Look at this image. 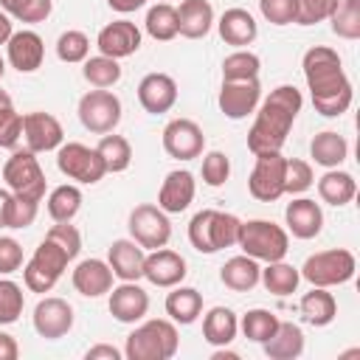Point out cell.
Returning <instances> with one entry per match:
<instances>
[{
	"label": "cell",
	"instance_id": "cell-1",
	"mask_svg": "<svg viewBox=\"0 0 360 360\" xmlns=\"http://www.w3.org/2000/svg\"><path fill=\"white\" fill-rule=\"evenodd\" d=\"M301 68H304V79H307L315 112H321L323 118H338L352 107V98H354L352 82L335 48L312 45L304 53Z\"/></svg>",
	"mask_w": 360,
	"mask_h": 360
},
{
	"label": "cell",
	"instance_id": "cell-2",
	"mask_svg": "<svg viewBox=\"0 0 360 360\" xmlns=\"http://www.w3.org/2000/svg\"><path fill=\"white\" fill-rule=\"evenodd\" d=\"M301 107H304V96L295 84L273 87L270 96L262 98L256 107V118H253V127L248 132V149L253 155L281 152Z\"/></svg>",
	"mask_w": 360,
	"mask_h": 360
},
{
	"label": "cell",
	"instance_id": "cell-3",
	"mask_svg": "<svg viewBox=\"0 0 360 360\" xmlns=\"http://www.w3.org/2000/svg\"><path fill=\"white\" fill-rule=\"evenodd\" d=\"M180 349V335L174 321L152 318L138 321V326L127 335L124 357L127 360H172Z\"/></svg>",
	"mask_w": 360,
	"mask_h": 360
},
{
	"label": "cell",
	"instance_id": "cell-4",
	"mask_svg": "<svg viewBox=\"0 0 360 360\" xmlns=\"http://www.w3.org/2000/svg\"><path fill=\"white\" fill-rule=\"evenodd\" d=\"M239 225H242V219L228 214V211L202 208L188 222V242L200 253H217L222 248H233L236 245Z\"/></svg>",
	"mask_w": 360,
	"mask_h": 360
},
{
	"label": "cell",
	"instance_id": "cell-5",
	"mask_svg": "<svg viewBox=\"0 0 360 360\" xmlns=\"http://www.w3.org/2000/svg\"><path fill=\"white\" fill-rule=\"evenodd\" d=\"M236 248L256 262H278L290 250V233L273 219H248L239 225Z\"/></svg>",
	"mask_w": 360,
	"mask_h": 360
},
{
	"label": "cell",
	"instance_id": "cell-6",
	"mask_svg": "<svg viewBox=\"0 0 360 360\" xmlns=\"http://www.w3.org/2000/svg\"><path fill=\"white\" fill-rule=\"evenodd\" d=\"M354 270H357V259L352 250L329 248V250H318V253L307 256V262L301 264L298 273L312 287H340L354 278Z\"/></svg>",
	"mask_w": 360,
	"mask_h": 360
},
{
	"label": "cell",
	"instance_id": "cell-7",
	"mask_svg": "<svg viewBox=\"0 0 360 360\" xmlns=\"http://www.w3.org/2000/svg\"><path fill=\"white\" fill-rule=\"evenodd\" d=\"M3 180L14 197L31 200V202L45 200L48 180H45V172L31 149H11V158L3 166Z\"/></svg>",
	"mask_w": 360,
	"mask_h": 360
},
{
	"label": "cell",
	"instance_id": "cell-8",
	"mask_svg": "<svg viewBox=\"0 0 360 360\" xmlns=\"http://www.w3.org/2000/svg\"><path fill=\"white\" fill-rule=\"evenodd\" d=\"M70 256L53 245L51 239H42L37 245V250L31 253L28 262H22V281L31 292H51L53 284L62 278V273L68 270Z\"/></svg>",
	"mask_w": 360,
	"mask_h": 360
},
{
	"label": "cell",
	"instance_id": "cell-9",
	"mask_svg": "<svg viewBox=\"0 0 360 360\" xmlns=\"http://www.w3.org/2000/svg\"><path fill=\"white\" fill-rule=\"evenodd\" d=\"M56 166L68 180L82 183V186H93L107 174L104 160L96 152V146H84L79 141H68L56 149Z\"/></svg>",
	"mask_w": 360,
	"mask_h": 360
},
{
	"label": "cell",
	"instance_id": "cell-10",
	"mask_svg": "<svg viewBox=\"0 0 360 360\" xmlns=\"http://www.w3.org/2000/svg\"><path fill=\"white\" fill-rule=\"evenodd\" d=\"M127 228H129V239H135L143 250L163 248V245H169V239H172L169 214H166L160 205H152V202L135 205V208L129 211Z\"/></svg>",
	"mask_w": 360,
	"mask_h": 360
},
{
	"label": "cell",
	"instance_id": "cell-11",
	"mask_svg": "<svg viewBox=\"0 0 360 360\" xmlns=\"http://www.w3.org/2000/svg\"><path fill=\"white\" fill-rule=\"evenodd\" d=\"M79 121L87 132L93 135H107L118 127L121 121V98L112 90H90L79 98Z\"/></svg>",
	"mask_w": 360,
	"mask_h": 360
},
{
	"label": "cell",
	"instance_id": "cell-12",
	"mask_svg": "<svg viewBox=\"0 0 360 360\" xmlns=\"http://www.w3.org/2000/svg\"><path fill=\"white\" fill-rule=\"evenodd\" d=\"M253 158H256V163H253L250 177H248V191L259 202H276L278 197H284L287 158L281 152H262Z\"/></svg>",
	"mask_w": 360,
	"mask_h": 360
},
{
	"label": "cell",
	"instance_id": "cell-13",
	"mask_svg": "<svg viewBox=\"0 0 360 360\" xmlns=\"http://www.w3.org/2000/svg\"><path fill=\"white\" fill-rule=\"evenodd\" d=\"M163 149L169 158L174 160H194L202 155L205 149V135H202V127L191 118H172L166 127H163Z\"/></svg>",
	"mask_w": 360,
	"mask_h": 360
},
{
	"label": "cell",
	"instance_id": "cell-14",
	"mask_svg": "<svg viewBox=\"0 0 360 360\" xmlns=\"http://www.w3.org/2000/svg\"><path fill=\"white\" fill-rule=\"evenodd\" d=\"M22 138H25V149H31L34 155L56 152L65 143V129H62L56 115L42 112V110H31L22 115Z\"/></svg>",
	"mask_w": 360,
	"mask_h": 360
},
{
	"label": "cell",
	"instance_id": "cell-15",
	"mask_svg": "<svg viewBox=\"0 0 360 360\" xmlns=\"http://www.w3.org/2000/svg\"><path fill=\"white\" fill-rule=\"evenodd\" d=\"M34 329L39 338L45 340H59L73 329V307L65 298L56 295H45L37 307H34Z\"/></svg>",
	"mask_w": 360,
	"mask_h": 360
},
{
	"label": "cell",
	"instance_id": "cell-16",
	"mask_svg": "<svg viewBox=\"0 0 360 360\" xmlns=\"http://www.w3.org/2000/svg\"><path fill=\"white\" fill-rule=\"evenodd\" d=\"M259 101H262V84H259V79L222 82L219 96H217V104H219L222 115L231 118V121H242L250 112H256Z\"/></svg>",
	"mask_w": 360,
	"mask_h": 360
},
{
	"label": "cell",
	"instance_id": "cell-17",
	"mask_svg": "<svg viewBox=\"0 0 360 360\" xmlns=\"http://www.w3.org/2000/svg\"><path fill=\"white\" fill-rule=\"evenodd\" d=\"M186 273H188L186 259H183L177 250L166 248V245L149 250L146 259H143V278H146L149 284H155V287H169V290H172V287L183 284Z\"/></svg>",
	"mask_w": 360,
	"mask_h": 360
},
{
	"label": "cell",
	"instance_id": "cell-18",
	"mask_svg": "<svg viewBox=\"0 0 360 360\" xmlns=\"http://www.w3.org/2000/svg\"><path fill=\"white\" fill-rule=\"evenodd\" d=\"M96 45H98V53H104V56L127 59V56L138 53V48H141V28L127 17L112 20L98 31Z\"/></svg>",
	"mask_w": 360,
	"mask_h": 360
},
{
	"label": "cell",
	"instance_id": "cell-19",
	"mask_svg": "<svg viewBox=\"0 0 360 360\" xmlns=\"http://www.w3.org/2000/svg\"><path fill=\"white\" fill-rule=\"evenodd\" d=\"M42 59H45V42L37 31L31 28H22V31H14L6 42V62L20 70V73H34L42 68Z\"/></svg>",
	"mask_w": 360,
	"mask_h": 360
},
{
	"label": "cell",
	"instance_id": "cell-20",
	"mask_svg": "<svg viewBox=\"0 0 360 360\" xmlns=\"http://www.w3.org/2000/svg\"><path fill=\"white\" fill-rule=\"evenodd\" d=\"M107 307L118 323H138L149 312V292L138 287V281H121L118 287L110 290Z\"/></svg>",
	"mask_w": 360,
	"mask_h": 360
},
{
	"label": "cell",
	"instance_id": "cell-21",
	"mask_svg": "<svg viewBox=\"0 0 360 360\" xmlns=\"http://www.w3.org/2000/svg\"><path fill=\"white\" fill-rule=\"evenodd\" d=\"M138 101L146 112L163 115L177 104V82L169 73H146L138 82Z\"/></svg>",
	"mask_w": 360,
	"mask_h": 360
},
{
	"label": "cell",
	"instance_id": "cell-22",
	"mask_svg": "<svg viewBox=\"0 0 360 360\" xmlns=\"http://www.w3.org/2000/svg\"><path fill=\"white\" fill-rule=\"evenodd\" d=\"M197 194V180L188 169H174L163 177L160 191H158V205L166 214H180L194 202Z\"/></svg>",
	"mask_w": 360,
	"mask_h": 360
},
{
	"label": "cell",
	"instance_id": "cell-23",
	"mask_svg": "<svg viewBox=\"0 0 360 360\" xmlns=\"http://www.w3.org/2000/svg\"><path fill=\"white\" fill-rule=\"evenodd\" d=\"M284 222H287V233H292L295 239H315L323 228L321 202L309 197H295L284 208Z\"/></svg>",
	"mask_w": 360,
	"mask_h": 360
},
{
	"label": "cell",
	"instance_id": "cell-24",
	"mask_svg": "<svg viewBox=\"0 0 360 360\" xmlns=\"http://www.w3.org/2000/svg\"><path fill=\"white\" fill-rule=\"evenodd\" d=\"M143 259H146V250L135 239H115L107 248V264H110L112 276L121 281L143 278Z\"/></svg>",
	"mask_w": 360,
	"mask_h": 360
},
{
	"label": "cell",
	"instance_id": "cell-25",
	"mask_svg": "<svg viewBox=\"0 0 360 360\" xmlns=\"http://www.w3.org/2000/svg\"><path fill=\"white\" fill-rule=\"evenodd\" d=\"M112 278L115 276H112V270H110V264L104 259H84V262H79L73 267V276H70L73 290L79 295H84V298H98V295L110 292L112 290Z\"/></svg>",
	"mask_w": 360,
	"mask_h": 360
},
{
	"label": "cell",
	"instance_id": "cell-26",
	"mask_svg": "<svg viewBox=\"0 0 360 360\" xmlns=\"http://www.w3.org/2000/svg\"><path fill=\"white\" fill-rule=\"evenodd\" d=\"M217 31H219L222 42L233 45V48H245L259 37V25H256L253 14L248 8H239V6L222 11V17L217 22Z\"/></svg>",
	"mask_w": 360,
	"mask_h": 360
},
{
	"label": "cell",
	"instance_id": "cell-27",
	"mask_svg": "<svg viewBox=\"0 0 360 360\" xmlns=\"http://www.w3.org/2000/svg\"><path fill=\"white\" fill-rule=\"evenodd\" d=\"M214 28V6L208 0H183L177 6V34L186 39H202Z\"/></svg>",
	"mask_w": 360,
	"mask_h": 360
},
{
	"label": "cell",
	"instance_id": "cell-28",
	"mask_svg": "<svg viewBox=\"0 0 360 360\" xmlns=\"http://www.w3.org/2000/svg\"><path fill=\"white\" fill-rule=\"evenodd\" d=\"M262 349L270 360H295L304 354V332L292 321H278V329L262 343Z\"/></svg>",
	"mask_w": 360,
	"mask_h": 360
},
{
	"label": "cell",
	"instance_id": "cell-29",
	"mask_svg": "<svg viewBox=\"0 0 360 360\" xmlns=\"http://www.w3.org/2000/svg\"><path fill=\"white\" fill-rule=\"evenodd\" d=\"M357 194V183L349 172H343L340 166L338 169H326L321 177H318V197L326 202V205H349Z\"/></svg>",
	"mask_w": 360,
	"mask_h": 360
},
{
	"label": "cell",
	"instance_id": "cell-30",
	"mask_svg": "<svg viewBox=\"0 0 360 360\" xmlns=\"http://www.w3.org/2000/svg\"><path fill=\"white\" fill-rule=\"evenodd\" d=\"M298 309L309 326H329L338 318V301L329 287H312L309 292H304Z\"/></svg>",
	"mask_w": 360,
	"mask_h": 360
},
{
	"label": "cell",
	"instance_id": "cell-31",
	"mask_svg": "<svg viewBox=\"0 0 360 360\" xmlns=\"http://www.w3.org/2000/svg\"><path fill=\"white\" fill-rule=\"evenodd\" d=\"M236 332H239V318H236L233 309H228V307H211L205 312V318H202V340L211 343L214 349L233 343Z\"/></svg>",
	"mask_w": 360,
	"mask_h": 360
},
{
	"label": "cell",
	"instance_id": "cell-32",
	"mask_svg": "<svg viewBox=\"0 0 360 360\" xmlns=\"http://www.w3.org/2000/svg\"><path fill=\"white\" fill-rule=\"evenodd\" d=\"M259 276H262V267H259V262L256 259H250V256H231L225 264H222V270H219V281L228 287V290H233V292H248V290H253L256 284H259Z\"/></svg>",
	"mask_w": 360,
	"mask_h": 360
},
{
	"label": "cell",
	"instance_id": "cell-33",
	"mask_svg": "<svg viewBox=\"0 0 360 360\" xmlns=\"http://www.w3.org/2000/svg\"><path fill=\"white\" fill-rule=\"evenodd\" d=\"M166 315L174 321V323H180V326H188V323H194L200 315H202V295H200V290H194V287H183V284H177V287H172V292L166 295Z\"/></svg>",
	"mask_w": 360,
	"mask_h": 360
},
{
	"label": "cell",
	"instance_id": "cell-34",
	"mask_svg": "<svg viewBox=\"0 0 360 360\" xmlns=\"http://www.w3.org/2000/svg\"><path fill=\"white\" fill-rule=\"evenodd\" d=\"M309 155H312V160H315L318 166H323V169H338V166L349 158V141H346L340 132H335V129H323V132H318V135L312 138Z\"/></svg>",
	"mask_w": 360,
	"mask_h": 360
},
{
	"label": "cell",
	"instance_id": "cell-35",
	"mask_svg": "<svg viewBox=\"0 0 360 360\" xmlns=\"http://www.w3.org/2000/svg\"><path fill=\"white\" fill-rule=\"evenodd\" d=\"M45 208L53 222H70L82 208V188L76 183H62V186L51 188Z\"/></svg>",
	"mask_w": 360,
	"mask_h": 360
},
{
	"label": "cell",
	"instance_id": "cell-36",
	"mask_svg": "<svg viewBox=\"0 0 360 360\" xmlns=\"http://www.w3.org/2000/svg\"><path fill=\"white\" fill-rule=\"evenodd\" d=\"M259 281L264 284L267 292L284 298V295H292V292L298 290L301 273H298V267H292V264H287L284 259H278V262H267V267H262Z\"/></svg>",
	"mask_w": 360,
	"mask_h": 360
},
{
	"label": "cell",
	"instance_id": "cell-37",
	"mask_svg": "<svg viewBox=\"0 0 360 360\" xmlns=\"http://www.w3.org/2000/svg\"><path fill=\"white\" fill-rule=\"evenodd\" d=\"M96 152L101 155L107 174L127 172V169H129V163H132V143H129L124 135H115V132L101 135V141L96 143Z\"/></svg>",
	"mask_w": 360,
	"mask_h": 360
},
{
	"label": "cell",
	"instance_id": "cell-38",
	"mask_svg": "<svg viewBox=\"0 0 360 360\" xmlns=\"http://www.w3.org/2000/svg\"><path fill=\"white\" fill-rule=\"evenodd\" d=\"M143 28L152 39L158 42H169L177 37V8L172 3H155L149 11H146V20H143Z\"/></svg>",
	"mask_w": 360,
	"mask_h": 360
},
{
	"label": "cell",
	"instance_id": "cell-39",
	"mask_svg": "<svg viewBox=\"0 0 360 360\" xmlns=\"http://www.w3.org/2000/svg\"><path fill=\"white\" fill-rule=\"evenodd\" d=\"M259 70H262V59L248 48H236L233 53H228L222 59V82L259 79Z\"/></svg>",
	"mask_w": 360,
	"mask_h": 360
},
{
	"label": "cell",
	"instance_id": "cell-40",
	"mask_svg": "<svg viewBox=\"0 0 360 360\" xmlns=\"http://www.w3.org/2000/svg\"><path fill=\"white\" fill-rule=\"evenodd\" d=\"M82 76L87 79V84L107 90V87L118 84V79H121V65H118V59L104 56V53L87 56V59L82 62Z\"/></svg>",
	"mask_w": 360,
	"mask_h": 360
},
{
	"label": "cell",
	"instance_id": "cell-41",
	"mask_svg": "<svg viewBox=\"0 0 360 360\" xmlns=\"http://www.w3.org/2000/svg\"><path fill=\"white\" fill-rule=\"evenodd\" d=\"M332 34L340 39H360V0H338L335 11L329 14Z\"/></svg>",
	"mask_w": 360,
	"mask_h": 360
},
{
	"label": "cell",
	"instance_id": "cell-42",
	"mask_svg": "<svg viewBox=\"0 0 360 360\" xmlns=\"http://www.w3.org/2000/svg\"><path fill=\"white\" fill-rule=\"evenodd\" d=\"M239 329H242V335H245L248 340L264 343V340L273 338V332L278 329V315L270 312V309H262V307L248 309V312L239 318Z\"/></svg>",
	"mask_w": 360,
	"mask_h": 360
},
{
	"label": "cell",
	"instance_id": "cell-43",
	"mask_svg": "<svg viewBox=\"0 0 360 360\" xmlns=\"http://www.w3.org/2000/svg\"><path fill=\"white\" fill-rule=\"evenodd\" d=\"M0 8L20 22H45L53 11V0H0Z\"/></svg>",
	"mask_w": 360,
	"mask_h": 360
},
{
	"label": "cell",
	"instance_id": "cell-44",
	"mask_svg": "<svg viewBox=\"0 0 360 360\" xmlns=\"http://www.w3.org/2000/svg\"><path fill=\"white\" fill-rule=\"evenodd\" d=\"M56 56L68 65H79L90 56V37L84 31H76V28H68L59 34L56 39Z\"/></svg>",
	"mask_w": 360,
	"mask_h": 360
},
{
	"label": "cell",
	"instance_id": "cell-45",
	"mask_svg": "<svg viewBox=\"0 0 360 360\" xmlns=\"http://www.w3.org/2000/svg\"><path fill=\"white\" fill-rule=\"evenodd\" d=\"M22 307H25L22 287L11 278H0V326L14 323L22 315Z\"/></svg>",
	"mask_w": 360,
	"mask_h": 360
},
{
	"label": "cell",
	"instance_id": "cell-46",
	"mask_svg": "<svg viewBox=\"0 0 360 360\" xmlns=\"http://www.w3.org/2000/svg\"><path fill=\"white\" fill-rule=\"evenodd\" d=\"M315 183V172L307 160L301 158H287L284 169V194H304Z\"/></svg>",
	"mask_w": 360,
	"mask_h": 360
},
{
	"label": "cell",
	"instance_id": "cell-47",
	"mask_svg": "<svg viewBox=\"0 0 360 360\" xmlns=\"http://www.w3.org/2000/svg\"><path fill=\"white\" fill-rule=\"evenodd\" d=\"M231 177V158L219 149H211L202 155V183L211 188L225 186V180Z\"/></svg>",
	"mask_w": 360,
	"mask_h": 360
},
{
	"label": "cell",
	"instance_id": "cell-48",
	"mask_svg": "<svg viewBox=\"0 0 360 360\" xmlns=\"http://www.w3.org/2000/svg\"><path fill=\"white\" fill-rule=\"evenodd\" d=\"M22 138V112L14 110V104L0 107V149H17Z\"/></svg>",
	"mask_w": 360,
	"mask_h": 360
},
{
	"label": "cell",
	"instance_id": "cell-49",
	"mask_svg": "<svg viewBox=\"0 0 360 360\" xmlns=\"http://www.w3.org/2000/svg\"><path fill=\"white\" fill-rule=\"evenodd\" d=\"M259 11L273 25H292L298 17V0H259Z\"/></svg>",
	"mask_w": 360,
	"mask_h": 360
},
{
	"label": "cell",
	"instance_id": "cell-50",
	"mask_svg": "<svg viewBox=\"0 0 360 360\" xmlns=\"http://www.w3.org/2000/svg\"><path fill=\"white\" fill-rule=\"evenodd\" d=\"M45 239H51L53 245H59L68 256H70V262L79 256V250H82V233H79V228L76 225H70V222H56L48 233H45Z\"/></svg>",
	"mask_w": 360,
	"mask_h": 360
},
{
	"label": "cell",
	"instance_id": "cell-51",
	"mask_svg": "<svg viewBox=\"0 0 360 360\" xmlns=\"http://www.w3.org/2000/svg\"><path fill=\"white\" fill-rule=\"evenodd\" d=\"M335 6H338V0H298V17H295V22L298 25L323 22L335 11Z\"/></svg>",
	"mask_w": 360,
	"mask_h": 360
},
{
	"label": "cell",
	"instance_id": "cell-52",
	"mask_svg": "<svg viewBox=\"0 0 360 360\" xmlns=\"http://www.w3.org/2000/svg\"><path fill=\"white\" fill-rule=\"evenodd\" d=\"M22 267V245L14 236H0V276H11Z\"/></svg>",
	"mask_w": 360,
	"mask_h": 360
},
{
	"label": "cell",
	"instance_id": "cell-53",
	"mask_svg": "<svg viewBox=\"0 0 360 360\" xmlns=\"http://www.w3.org/2000/svg\"><path fill=\"white\" fill-rule=\"evenodd\" d=\"M37 214H39V202L14 197L11 200V211H8V228H28V225H34Z\"/></svg>",
	"mask_w": 360,
	"mask_h": 360
},
{
	"label": "cell",
	"instance_id": "cell-54",
	"mask_svg": "<svg viewBox=\"0 0 360 360\" xmlns=\"http://www.w3.org/2000/svg\"><path fill=\"white\" fill-rule=\"evenodd\" d=\"M84 357H87V360H121L124 352L115 349V346H110V343H96V346H90V349L84 352Z\"/></svg>",
	"mask_w": 360,
	"mask_h": 360
},
{
	"label": "cell",
	"instance_id": "cell-55",
	"mask_svg": "<svg viewBox=\"0 0 360 360\" xmlns=\"http://www.w3.org/2000/svg\"><path fill=\"white\" fill-rule=\"evenodd\" d=\"M17 354H20V346H17L14 335L0 332V360H17Z\"/></svg>",
	"mask_w": 360,
	"mask_h": 360
},
{
	"label": "cell",
	"instance_id": "cell-56",
	"mask_svg": "<svg viewBox=\"0 0 360 360\" xmlns=\"http://www.w3.org/2000/svg\"><path fill=\"white\" fill-rule=\"evenodd\" d=\"M107 6H110L112 11H118V14H132V11L143 8L146 0H107Z\"/></svg>",
	"mask_w": 360,
	"mask_h": 360
},
{
	"label": "cell",
	"instance_id": "cell-57",
	"mask_svg": "<svg viewBox=\"0 0 360 360\" xmlns=\"http://www.w3.org/2000/svg\"><path fill=\"white\" fill-rule=\"evenodd\" d=\"M14 194L8 188H0V228H8V211H11Z\"/></svg>",
	"mask_w": 360,
	"mask_h": 360
},
{
	"label": "cell",
	"instance_id": "cell-58",
	"mask_svg": "<svg viewBox=\"0 0 360 360\" xmlns=\"http://www.w3.org/2000/svg\"><path fill=\"white\" fill-rule=\"evenodd\" d=\"M14 34V25H11V17L0 8V45H6L8 42V37Z\"/></svg>",
	"mask_w": 360,
	"mask_h": 360
},
{
	"label": "cell",
	"instance_id": "cell-59",
	"mask_svg": "<svg viewBox=\"0 0 360 360\" xmlns=\"http://www.w3.org/2000/svg\"><path fill=\"white\" fill-rule=\"evenodd\" d=\"M6 104H11V96L6 90H0V107H6Z\"/></svg>",
	"mask_w": 360,
	"mask_h": 360
},
{
	"label": "cell",
	"instance_id": "cell-60",
	"mask_svg": "<svg viewBox=\"0 0 360 360\" xmlns=\"http://www.w3.org/2000/svg\"><path fill=\"white\" fill-rule=\"evenodd\" d=\"M3 73H6V59L0 56V79H3Z\"/></svg>",
	"mask_w": 360,
	"mask_h": 360
},
{
	"label": "cell",
	"instance_id": "cell-61",
	"mask_svg": "<svg viewBox=\"0 0 360 360\" xmlns=\"http://www.w3.org/2000/svg\"><path fill=\"white\" fill-rule=\"evenodd\" d=\"M160 3H166V0H160Z\"/></svg>",
	"mask_w": 360,
	"mask_h": 360
}]
</instances>
